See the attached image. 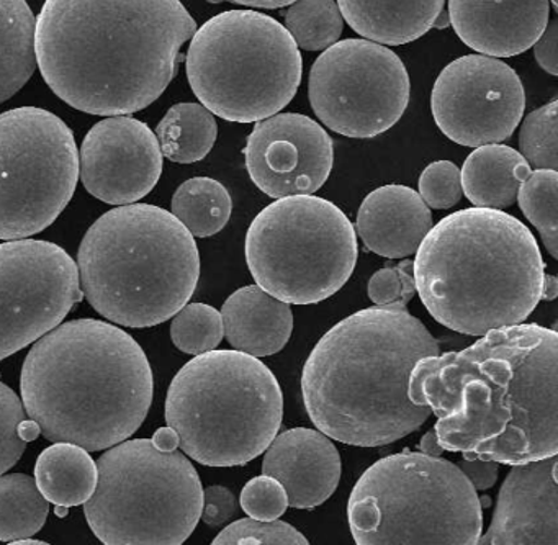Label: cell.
Instances as JSON below:
<instances>
[{
    "label": "cell",
    "mask_w": 558,
    "mask_h": 545,
    "mask_svg": "<svg viewBox=\"0 0 558 545\" xmlns=\"http://www.w3.org/2000/svg\"><path fill=\"white\" fill-rule=\"evenodd\" d=\"M557 331L522 323L421 359L410 377L411 401L436 414L444 450L506 465L557 456Z\"/></svg>",
    "instance_id": "cell-1"
},
{
    "label": "cell",
    "mask_w": 558,
    "mask_h": 545,
    "mask_svg": "<svg viewBox=\"0 0 558 545\" xmlns=\"http://www.w3.org/2000/svg\"><path fill=\"white\" fill-rule=\"evenodd\" d=\"M195 32L181 0H47L35 55L45 83L68 106L129 116L165 94Z\"/></svg>",
    "instance_id": "cell-2"
},
{
    "label": "cell",
    "mask_w": 558,
    "mask_h": 545,
    "mask_svg": "<svg viewBox=\"0 0 558 545\" xmlns=\"http://www.w3.org/2000/svg\"><path fill=\"white\" fill-rule=\"evenodd\" d=\"M437 339L403 303L372 306L332 326L306 359L303 403L318 431L355 447L397 443L420 429L430 408L410 398V377Z\"/></svg>",
    "instance_id": "cell-3"
},
{
    "label": "cell",
    "mask_w": 558,
    "mask_h": 545,
    "mask_svg": "<svg viewBox=\"0 0 558 545\" xmlns=\"http://www.w3.org/2000/svg\"><path fill=\"white\" fill-rule=\"evenodd\" d=\"M153 371L142 346L99 319L60 323L22 367V403L51 443L89 452L129 439L148 416Z\"/></svg>",
    "instance_id": "cell-4"
},
{
    "label": "cell",
    "mask_w": 558,
    "mask_h": 545,
    "mask_svg": "<svg viewBox=\"0 0 558 545\" xmlns=\"http://www.w3.org/2000/svg\"><path fill=\"white\" fill-rule=\"evenodd\" d=\"M424 308L466 336L521 325L542 300L545 264L532 231L493 208L453 211L433 225L413 263Z\"/></svg>",
    "instance_id": "cell-5"
},
{
    "label": "cell",
    "mask_w": 558,
    "mask_h": 545,
    "mask_svg": "<svg viewBox=\"0 0 558 545\" xmlns=\"http://www.w3.org/2000/svg\"><path fill=\"white\" fill-rule=\"evenodd\" d=\"M76 264L90 306L125 328L168 322L201 279L194 237L171 211L148 204L120 205L94 221Z\"/></svg>",
    "instance_id": "cell-6"
},
{
    "label": "cell",
    "mask_w": 558,
    "mask_h": 545,
    "mask_svg": "<svg viewBox=\"0 0 558 545\" xmlns=\"http://www.w3.org/2000/svg\"><path fill=\"white\" fill-rule=\"evenodd\" d=\"M165 414L182 452L195 462L244 465L269 447L282 426V388L254 355L214 349L175 374Z\"/></svg>",
    "instance_id": "cell-7"
},
{
    "label": "cell",
    "mask_w": 558,
    "mask_h": 545,
    "mask_svg": "<svg viewBox=\"0 0 558 545\" xmlns=\"http://www.w3.org/2000/svg\"><path fill=\"white\" fill-rule=\"evenodd\" d=\"M359 545H475L482 499L462 470L442 457L401 452L368 467L348 502Z\"/></svg>",
    "instance_id": "cell-8"
},
{
    "label": "cell",
    "mask_w": 558,
    "mask_h": 545,
    "mask_svg": "<svg viewBox=\"0 0 558 545\" xmlns=\"http://www.w3.org/2000/svg\"><path fill=\"white\" fill-rule=\"evenodd\" d=\"M187 80L214 116L256 123L279 113L299 93L300 48L282 24L256 11H227L197 28Z\"/></svg>",
    "instance_id": "cell-9"
},
{
    "label": "cell",
    "mask_w": 558,
    "mask_h": 545,
    "mask_svg": "<svg viewBox=\"0 0 558 545\" xmlns=\"http://www.w3.org/2000/svg\"><path fill=\"white\" fill-rule=\"evenodd\" d=\"M202 505L201 476L185 453L125 439L97 460L84 514L106 545H181L197 528Z\"/></svg>",
    "instance_id": "cell-10"
},
{
    "label": "cell",
    "mask_w": 558,
    "mask_h": 545,
    "mask_svg": "<svg viewBox=\"0 0 558 545\" xmlns=\"http://www.w3.org/2000/svg\"><path fill=\"white\" fill-rule=\"evenodd\" d=\"M256 286L289 305H316L342 289L357 264V234L344 211L315 195L267 205L244 244Z\"/></svg>",
    "instance_id": "cell-11"
},
{
    "label": "cell",
    "mask_w": 558,
    "mask_h": 545,
    "mask_svg": "<svg viewBox=\"0 0 558 545\" xmlns=\"http://www.w3.org/2000/svg\"><path fill=\"white\" fill-rule=\"evenodd\" d=\"M80 181L73 130L40 107L0 113V240H25L63 214Z\"/></svg>",
    "instance_id": "cell-12"
},
{
    "label": "cell",
    "mask_w": 558,
    "mask_h": 545,
    "mask_svg": "<svg viewBox=\"0 0 558 545\" xmlns=\"http://www.w3.org/2000/svg\"><path fill=\"white\" fill-rule=\"evenodd\" d=\"M411 84L397 53L375 41L349 38L326 48L313 63L308 99L331 132L375 138L400 122Z\"/></svg>",
    "instance_id": "cell-13"
},
{
    "label": "cell",
    "mask_w": 558,
    "mask_h": 545,
    "mask_svg": "<svg viewBox=\"0 0 558 545\" xmlns=\"http://www.w3.org/2000/svg\"><path fill=\"white\" fill-rule=\"evenodd\" d=\"M73 257L50 241L0 244V361L63 323L83 300Z\"/></svg>",
    "instance_id": "cell-14"
},
{
    "label": "cell",
    "mask_w": 558,
    "mask_h": 545,
    "mask_svg": "<svg viewBox=\"0 0 558 545\" xmlns=\"http://www.w3.org/2000/svg\"><path fill=\"white\" fill-rule=\"evenodd\" d=\"M524 109V86L518 73L485 55H469L447 64L430 96L437 129L466 148L511 138Z\"/></svg>",
    "instance_id": "cell-15"
},
{
    "label": "cell",
    "mask_w": 558,
    "mask_h": 545,
    "mask_svg": "<svg viewBox=\"0 0 558 545\" xmlns=\"http://www.w3.org/2000/svg\"><path fill=\"white\" fill-rule=\"evenodd\" d=\"M244 161L251 181L269 197L313 195L331 174L335 145L310 117L276 113L254 125Z\"/></svg>",
    "instance_id": "cell-16"
},
{
    "label": "cell",
    "mask_w": 558,
    "mask_h": 545,
    "mask_svg": "<svg viewBox=\"0 0 558 545\" xmlns=\"http://www.w3.org/2000/svg\"><path fill=\"white\" fill-rule=\"evenodd\" d=\"M162 153L155 132L132 117L96 123L81 146L80 175L93 197L109 205L145 198L162 174Z\"/></svg>",
    "instance_id": "cell-17"
},
{
    "label": "cell",
    "mask_w": 558,
    "mask_h": 545,
    "mask_svg": "<svg viewBox=\"0 0 558 545\" xmlns=\"http://www.w3.org/2000/svg\"><path fill=\"white\" fill-rule=\"evenodd\" d=\"M558 457L512 465L480 545L558 544Z\"/></svg>",
    "instance_id": "cell-18"
},
{
    "label": "cell",
    "mask_w": 558,
    "mask_h": 545,
    "mask_svg": "<svg viewBox=\"0 0 558 545\" xmlns=\"http://www.w3.org/2000/svg\"><path fill=\"white\" fill-rule=\"evenodd\" d=\"M548 0H449L457 37L476 53L511 58L534 47L548 24Z\"/></svg>",
    "instance_id": "cell-19"
},
{
    "label": "cell",
    "mask_w": 558,
    "mask_h": 545,
    "mask_svg": "<svg viewBox=\"0 0 558 545\" xmlns=\"http://www.w3.org/2000/svg\"><path fill=\"white\" fill-rule=\"evenodd\" d=\"M264 452L263 473L283 486L290 508H316L338 488L341 457L322 431L293 427L277 433Z\"/></svg>",
    "instance_id": "cell-20"
},
{
    "label": "cell",
    "mask_w": 558,
    "mask_h": 545,
    "mask_svg": "<svg viewBox=\"0 0 558 545\" xmlns=\"http://www.w3.org/2000/svg\"><path fill=\"white\" fill-rule=\"evenodd\" d=\"M430 228L429 207L414 189L398 184L371 192L355 220L365 247L387 259H404L416 253Z\"/></svg>",
    "instance_id": "cell-21"
},
{
    "label": "cell",
    "mask_w": 558,
    "mask_h": 545,
    "mask_svg": "<svg viewBox=\"0 0 558 545\" xmlns=\"http://www.w3.org/2000/svg\"><path fill=\"white\" fill-rule=\"evenodd\" d=\"M223 331L236 351L267 358L286 348L293 331L289 303L260 289L247 286L228 296L221 308Z\"/></svg>",
    "instance_id": "cell-22"
},
{
    "label": "cell",
    "mask_w": 558,
    "mask_h": 545,
    "mask_svg": "<svg viewBox=\"0 0 558 545\" xmlns=\"http://www.w3.org/2000/svg\"><path fill=\"white\" fill-rule=\"evenodd\" d=\"M342 21L364 40L400 47L433 28L446 0H338Z\"/></svg>",
    "instance_id": "cell-23"
},
{
    "label": "cell",
    "mask_w": 558,
    "mask_h": 545,
    "mask_svg": "<svg viewBox=\"0 0 558 545\" xmlns=\"http://www.w3.org/2000/svg\"><path fill=\"white\" fill-rule=\"evenodd\" d=\"M532 168L521 153L492 143L478 146L460 169L462 192L475 207L505 210L518 197Z\"/></svg>",
    "instance_id": "cell-24"
},
{
    "label": "cell",
    "mask_w": 558,
    "mask_h": 545,
    "mask_svg": "<svg viewBox=\"0 0 558 545\" xmlns=\"http://www.w3.org/2000/svg\"><path fill=\"white\" fill-rule=\"evenodd\" d=\"M35 482L54 506L84 505L96 492L97 463L76 444L53 443L38 456Z\"/></svg>",
    "instance_id": "cell-25"
},
{
    "label": "cell",
    "mask_w": 558,
    "mask_h": 545,
    "mask_svg": "<svg viewBox=\"0 0 558 545\" xmlns=\"http://www.w3.org/2000/svg\"><path fill=\"white\" fill-rule=\"evenodd\" d=\"M35 24L25 0H0V104L12 99L37 70Z\"/></svg>",
    "instance_id": "cell-26"
},
{
    "label": "cell",
    "mask_w": 558,
    "mask_h": 545,
    "mask_svg": "<svg viewBox=\"0 0 558 545\" xmlns=\"http://www.w3.org/2000/svg\"><path fill=\"white\" fill-rule=\"evenodd\" d=\"M155 135L166 159L192 165L207 158L214 149L218 125L214 113L202 104H178L158 123Z\"/></svg>",
    "instance_id": "cell-27"
},
{
    "label": "cell",
    "mask_w": 558,
    "mask_h": 545,
    "mask_svg": "<svg viewBox=\"0 0 558 545\" xmlns=\"http://www.w3.org/2000/svg\"><path fill=\"white\" fill-rule=\"evenodd\" d=\"M171 214L194 238L220 233L233 214L230 192L210 178H194L179 185L171 202Z\"/></svg>",
    "instance_id": "cell-28"
},
{
    "label": "cell",
    "mask_w": 558,
    "mask_h": 545,
    "mask_svg": "<svg viewBox=\"0 0 558 545\" xmlns=\"http://www.w3.org/2000/svg\"><path fill=\"white\" fill-rule=\"evenodd\" d=\"M48 512L50 502L41 495L34 476L0 475V542L38 534L47 522Z\"/></svg>",
    "instance_id": "cell-29"
},
{
    "label": "cell",
    "mask_w": 558,
    "mask_h": 545,
    "mask_svg": "<svg viewBox=\"0 0 558 545\" xmlns=\"http://www.w3.org/2000/svg\"><path fill=\"white\" fill-rule=\"evenodd\" d=\"M286 28L302 50L325 51L341 37L344 21L335 0H295L286 12Z\"/></svg>",
    "instance_id": "cell-30"
},
{
    "label": "cell",
    "mask_w": 558,
    "mask_h": 545,
    "mask_svg": "<svg viewBox=\"0 0 558 545\" xmlns=\"http://www.w3.org/2000/svg\"><path fill=\"white\" fill-rule=\"evenodd\" d=\"M522 214L537 228L548 254L558 257V172L534 169L518 191Z\"/></svg>",
    "instance_id": "cell-31"
},
{
    "label": "cell",
    "mask_w": 558,
    "mask_h": 545,
    "mask_svg": "<svg viewBox=\"0 0 558 545\" xmlns=\"http://www.w3.org/2000/svg\"><path fill=\"white\" fill-rule=\"evenodd\" d=\"M223 338L221 313L205 303H187L175 313L171 323L172 342L185 354L214 351Z\"/></svg>",
    "instance_id": "cell-32"
},
{
    "label": "cell",
    "mask_w": 558,
    "mask_h": 545,
    "mask_svg": "<svg viewBox=\"0 0 558 545\" xmlns=\"http://www.w3.org/2000/svg\"><path fill=\"white\" fill-rule=\"evenodd\" d=\"M557 100L529 113L519 132V152L534 169H558Z\"/></svg>",
    "instance_id": "cell-33"
},
{
    "label": "cell",
    "mask_w": 558,
    "mask_h": 545,
    "mask_svg": "<svg viewBox=\"0 0 558 545\" xmlns=\"http://www.w3.org/2000/svg\"><path fill=\"white\" fill-rule=\"evenodd\" d=\"M243 544L308 545V538L289 522L279 519L259 521L254 518L238 519L214 538V545Z\"/></svg>",
    "instance_id": "cell-34"
},
{
    "label": "cell",
    "mask_w": 558,
    "mask_h": 545,
    "mask_svg": "<svg viewBox=\"0 0 558 545\" xmlns=\"http://www.w3.org/2000/svg\"><path fill=\"white\" fill-rule=\"evenodd\" d=\"M27 420L22 398L0 380V475L11 470L24 456L27 443L19 434L22 421Z\"/></svg>",
    "instance_id": "cell-35"
},
{
    "label": "cell",
    "mask_w": 558,
    "mask_h": 545,
    "mask_svg": "<svg viewBox=\"0 0 558 545\" xmlns=\"http://www.w3.org/2000/svg\"><path fill=\"white\" fill-rule=\"evenodd\" d=\"M460 169L450 161H436L420 178V197L434 210H449L462 198Z\"/></svg>",
    "instance_id": "cell-36"
},
{
    "label": "cell",
    "mask_w": 558,
    "mask_h": 545,
    "mask_svg": "<svg viewBox=\"0 0 558 545\" xmlns=\"http://www.w3.org/2000/svg\"><path fill=\"white\" fill-rule=\"evenodd\" d=\"M241 508L250 518L259 521L279 519L289 508L286 489L272 476L260 475L244 485Z\"/></svg>",
    "instance_id": "cell-37"
},
{
    "label": "cell",
    "mask_w": 558,
    "mask_h": 545,
    "mask_svg": "<svg viewBox=\"0 0 558 545\" xmlns=\"http://www.w3.org/2000/svg\"><path fill=\"white\" fill-rule=\"evenodd\" d=\"M416 293L413 263L403 261L395 266H385L368 280V296L375 306L408 305Z\"/></svg>",
    "instance_id": "cell-38"
},
{
    "label": "cell",
    "mask_w": 558,
    "mask_h": 545,
    "mask_svg": "<svg viewBox=\"0 0 558 545\" xmlns=\"http://www.w3.org/2000/svg\"><path fill=\"white\" fill-rule=\"evenodd\" d=\"M238 512V501L233 493L225 486L214 485L204 489V505L201 519L210 528L227 524Z\"/></svg>",
    "instance_id": "cell-39"
},
{
    "label": "cell",
    "mask_w": 558,
    "mask_h": 545,
    "mask_svg": "<svg viewBox=\"0 0 558 545\" xmlns=\"http://www.w3.org/2000/svg\"><path fill=\"white\" fill-rule=\"evenodd\" d=\"M558 22L557 19L548 22L544 34L534 44L535 60L542 70L551 76H558Z\"/></svg>",
    "instance_id": "cell-40"
},
{
    "label": "cell",
    "mask_w": 558,
    "mask_h": 545,
    "mask_svg": "<svg viewBox=\"0 0 558 545\" xmlns=\"http://www.w3.org/2000/svg\"><path fill=\"white\" fill-rule=\"evenodd\" d=\"M457 467L462 470L463 475L472 483L476 492H478V489L482 492V489L493 488L496 480H498L499 463L495 462V460H485L475 457V459L460 460Z\"/></svg>",
    "instance_id": "cell-41"
},
{
    "label": "cell",
    "mask_w": 558,
    "mask_h": 545,
    "mask_svg": "<svg viewBox=\"0 0 558 545\" xmlns=\"http://www.w3.org/2000/svg\"><path fill=\"white\" fill-rule=\"evenodd\" d=\"M153 443H155L159 449H179V436L175 434V431L169 426L161 427V429L156 431L155 436H153Z\"/></svg>",
    "instance_id": "cell-42"
},
{
    "label": "cell",
    "mask_w": 558,
    "mask_h": 545,
    "mask_svg": "<svg viewBox=\"0 0 558 545\" xmlns=\"http://www.w3.org/2000/svg\"><path fill=\"white\" fill-rule=\"evenodd\" d=\"M420 450L427 456L439 457L442 456L444 449L437 440L436 431L429 429L424 434L423 439L420 440Z\"/></svg>",
    "instance_id": "cell-43"
},
{
    "label": "cell",
    "mask_w": 558,
    "mask_h": 545,
    "mask_svg": "<svg viewBox=\"0 0 558 545\" xmlns=\"http://www.w3.org/2000/svg\"><path fill=\"white\" fill-rule=\"evenodd\" d=\"M233 2L246 5V8L269 9V11H274V9H282L287 8V5H292L295 0H233Z\"/></svg>",
    "instance_id": "cell-44"
},
{
    "label": "cell",
    "mask_w": 558,
    "mask_h": 545,
    "mask_svg": "<svg viewBox=\"0 0 558 545\" xmlns=\"http://www.w3.org/2000/svg\"><path fill=\"white\" fill-rule=\"evenodd\" d=\"M19 434H21V437L25 440V443H31V440H35L38 436H40L41 431L40 426H38L34 420H25L22 421L21 426H19Z\"/></svg>",
    "instance_id": "cell-45"
},
{
    "label": "cell",
    "mask_w": 558,
    "mask_h": 545,
    "mask_svg": "<svg viewBox=\"0 0 558 545\" xmlns=\"http://www.w3.org/2000/svg\"><path fill=\"white\" fill-rule=\"evenodd\" d=\"M557 279L551 276H545L544 287H542V299L554 300L557 296Z\"/></svg>",
    "instance_id": "cell-46"
},
{
    "label": "cell",
    "mask_w": 558,
    "mask_h": 545,
    "mask_svg": "<svg viewBox=\"0 0 558 545\" xmlns=\"http://www.w3.org/2000/svg\"><path fill=\"white\" fill-rule=\"evenodd\" d=\"M450 27L449 14L446 11L440 12L437 15L436 21H434L433 28H439V31H444V28Z\"/></svg>",
    "instance_id": "cell-47"
},
{
    "label": "cell",
    "mask_w": 558,
    "mask_h": 545,
    "mask_svg": "<svg viewBox=\"0 0 558 545\" xmlns=\"http://www.w3.org/2000/svg\"><path fill=\"white\" fill-rule=\"evenodd\" d=\"M12 545H48L47 542L44 541H35V538L25 537L17 538V541H12Z\"/></svg>",
    "instance_id": "cell-48"
},
{
    "label": "cell",
    "mask_w": 558,
    "mask_h": 545,
    "mask_svg": "<svg viewBox=\"0 0 558 545\" xmlns=\"http://www.w3.org/2000/svg\"><path fill=\"white\" fill-rule=\"evenodd\" d=\"M207 2H210V4H223L227 0H207Z\"/></svg>",
    "instance_id": "cell-49"
}]
</instances>
